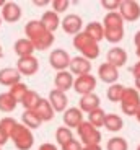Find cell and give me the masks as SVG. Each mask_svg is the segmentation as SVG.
Returning a JSON list of instances; mask_svg holds the SVG:
<instances>
[{"mask_svg": "<svg viewBox=\"0 0 140 150\" xmlns=\"http://www.w3.org/2000/svg\"><path fill=\"white\" fill-rule=\"evenodd\" d=\"M26 39L33 44L34 51H46L54 44V34L42 26L39 20H31L25 26Z\"/></svg>", "mask_w": 140, "mask_h": 150, "instance_id": "obj_1", "label": "cell"}, {"mask_svg": "<svg viewBox=\"0 0 140 150\" xmlns=\"http://www.w3.org/2000/svg\"><path fill=\"white\" fill-rule=\"evenodd\" d=\"M73 47L80 52V56L85 57V59L90 60V62L93 59H98L99 52H101L98 42L93 41L90 36H87L83 31H80L78 34L73 36Z\"/></svg>", "mask_w": 140, "mask_h": 150, "instance_id": "obj_2", "label": "cell"}, {"mask_svg": "<svg viewBox=\"0 0 140 150\" xmlns=\"http://www.w3.org/2000/svg\"><path fill=\"white\" fill-rule=\"evenodd\" d=\"M10 139L13 140L15 147L18 150H30L34 145V135L28 127H25L23 124H16L15 129L11 131Z\"/></svg>", "mask_w": 140, "mask_h": 150, "instance_id": "obj_3", "label": "cell"}, {"mask_svg": "<svg viewBox=\"0 0 140 150\" xmlns=\"http://www.w3.org/2000/svg\"><path fill=\"white\" fill-rule=\"evenodd\" d=\"M77 134H78L80 140L83 142V145H99V142H101V139H103L99 129L93 127L88 121H82V122L78 124Z\"/></svg>", "mask_w": 140, "mask_h": 150, "instance_id": "obj_4", "label": "cell"}, {"mask_svg": "<svg viewBox=\"0 0 140 150\" xmlns=\"http://www.w3.org/2000/svg\"><path fill=\"white\" fill-rule=\"evenodd\" d=\"M140 106V93L135 88H124L121 96V109L127 116H135Z\"/></svg>", "mask_w": 140, "mask_h": 150, "instance_id": "obj_5", "label": "cell"}, {"mask_svg": "<svg viewBox=\"0 0 140 150\" xmlns=\"http://www.w3.org/2000/svg\"><path fill=\"white\" fill-rule=\"evenodd\" d=\"M72 88L78 95H82V96H83V95H90V93H93V90L96 88V79L91 74L80 75V77L73 79V86Z\"/></svg>", "mask_w": 140, "mask_h": 150, "instance_id": "obj_6", "label": "cell"}, {"mask_svg": "<svg viewBox=\"0 0 140 150\" xmlns=\"http://www.w3.org/2000/svg\"><path fill=\"white\" fill-rule=\"evenodd\" d=\"M119 15L124 21H137L140 18V5L134 0H124L119 4Z\"/></svg>", "mask_w": 140, "mask_h": 150, "instance_id": "obj_7", "label": "cell"}, {"mask_svg": "<svg viewBox=\"0 0 140 150\" xmlns=\"http://www.w3.org/2000/svg\"><path fill=\"white\" fill-rule=\"evenodd\" d=\"M49 64L52 69H56L57 72H62V70H67L68 64H70V56H68L67 51L64 49H54L52 52L49 54Z\"/></svg>", "mask_w": 140, "mask_h": 150, "instance_id": "obj_8", "label": "cell"}, {"mask_svg": "<svg viewBox=\"0 0 140 150\" xmlns=\"http://www.w3.org/2000/svg\"><path fill=\"white\" fill-rule=\"evenodd\" d=\"M61 26L67 34H73L75 36L83 28V20L77 13H70V15H65L64 20H61Z\"/></svg>", "mask_w": 140, "mask_h": 150, "instance_id": "obj_9", "label": "cell"}, {"mask_svg": "<svg viewBox=\"0 0 140 150\" xmlns=\"http://www.w3.org/2000/svg\"><path fill=\"white\" fill-rule=\"evenodd\" d=\"M16 70L20 72V75H34L39 70V60L34 56H28V57H21L16 60Z\"/></svg>", "mask_w": 140, "mask_h": 150, "instance_id": "obj_10", "label": "cell"}, {"mask_svg": "<svg viewBox=\"0 0 140 150\" xmlns=\"http://www.w3.org/2000/svg\"><path fill=\"white\" fill-rule=\"evenodd\" d=\"M47 101H49L51 108L54 109V112H64L65 109L68 108V98H67V95L62 93V91H59V90H56V88L51 90Z\"/></svg>", "mask_w": 140, "mask_h": 150, "instance_id": "obj_11", "label": "cell"}, {"mask_svg": "<svg viewBox=\"0 0 140 150\" xmlns=\"http://www.w3.org/2000/svg\"><path fill=\"white\" fill-rule=\"evenodd\" d=\"M0 18L5 20L7 23H16L21 18V7L15 2H5V5L2 7Z\"/></svg>", "mask_w": 140, "mask_h": 150, "instance_id": "obj_12", "label": "cell"}, {"mask_svg": "<svg viewBox=\"0 0 140 150\" xmlns=\"http://www.w3.org/2000/svg\"><path fill=\"white\" fill-rule=\"evenodd\" d=\"M98 77L101 82L108 83V85H114L119 80V69H116L113 65H109L108 62H104L98 69Z\"/></svg>", "mask_w": 140, "mask_h": 150, "instance_id": "obj_13", "label": "cell"}, {"mask_svg": "<svg viewBox=\"0 0 140 150\" xmlns=\"http://www.w3.org/2000/svg\"><path fill=\"white\" fill-rule=\"evenodd\" d=\"M68 67H70L72 75L80 77V75H87L91 72V62L87 60L85 57H82V56H77V57H70Z\"/></svg>", "mask_w": 140, "mask_h": 150, "instance_id": "obj_14", "label": "cell"}, {"mask_svg": "<svg viewBox=\"0 0 140 150\" xmlns=\"http://www.w3.org/2000/svg\"><path fill=\"white\" fill-rule=\"evenodd\" d=\"M106 62L116 69L122 67L127 62V52L122 47H111L106 54Z\"/></svg>", "mask_w": 140, "mask_h": 150, "instance_id": "obj_15", "label": "cell"}, {"mask_svg": "<svg viewBox=\"0 0 140 150\" xmlns=\"http://www.w3.org/2000/svg\"><path fill=\"white\" fill-rule=\"evenodd\" d=\"M54 85H56V90L65 93V91H68L73 86V75L68 70L57 72L56 77H54Z\"/></svg>", "mask_w": 140, "mask_h": 150, "instance_id": "obj_16", "label": "cell"}, {"mask_svg": "<svg viewBox=\"0 0 140 150\" xmlns=\"http://www.w3.org/2000/svg\"><path fill=\"white\" fill-rule=\"evenodd\" d=\"M34 112H36V116L41 119V122H49V121L54 119V116H56V112H54V109L51 108L49 101L47 100H44V98H41L38 103V106L33 109Z\"/></svg>", "mask_w": 140, "mask_h": 150, "instance_id": "obj_17", "label": "cell"}, {"mask_svg": "<svg viewBox=\"0 0 140 150\" xmlns=\"http://www.w3.org/2000/svg\"><path fill=\"white\" fill-rule=\"evenodd\" d=\"M83 121V112L78 108H67L64 111V124L67 129L78 127V124Z\"/></svg>", "mask_w": 140, "mask_h": 150, "instance_id": "obj_18", "label": "cell"}, {"mask_svg": "<svg viewBox=\"0 0 140 150\" xmlns=\"http://www.w3.org/2000/svg\"><path fill=\"white\" fill-rule=\"evenodd\" d=\"M101 25L104 30H124V20L119 11H108Z\"/></svg>", "mask_w": 140, "mask_h": 150, "instance_id": "obj_19", "label": "cell"}, {"mask_svg": "<svg viewBox=\"0 0 140 150\" xmlns=\"http://www.w3.org/2000/svg\"><path fill=\"white\" fill-rule=\"evenodd\" d=\"M21 82V75L16 69L13 67H4L0 70V85H5V86H11L15 83Z\"/></svg>", "mask_w": 140, "mask_h": 150, "instance_id": "obj_20", "label": "cell"}, {"mask_svg": "<svg viewBox=\"0 0 140 150\" xmlns=\"http://www.w3.org/2000/svg\"><path fill=\"white\" fill-rule=\"evenodd\" d=\"M99 105H101V100H99L98 95L95 93H90V95H83V96L80 98L78 101V109L82 112H91L93 109L99 108Z\"/></svg>", "mask_w": 140, "mask_h": 150, "instance_id": "obj_21", "label": "cell"}, {"mask_svg": "<svg viewBox=\"0 0 140 150\" xmlns=\"http://www.w3.org/2000/svg\"><path fill=\"white\" fill-rule=\"evenodd\" d=\"M39 23H41V25L47 31H49V33H54L57 28L61 26V18H59V15H57V13H54L52 10H47V11H44V13H42Z\"/></svg>", "mask_w": 140, "mask_h": 150, "instance_id": "obj_22", "label": "cell"}, {"mask_svg": "<svg viewBox=\"0 0 140 150\" xmlns=\"http://www.w3.org/2000/svg\"><path fill=\"white\" fill-rule=\"evenodd\" d=\"M83 33L87 34V36H90L91 39L96 41V42H99L101 39H104V28H103V25H101V23H98V21L88 23Z\"/></svg>", "mask_w": 140, "mask_h": 150, "instance_id": "obj_23", "label": "cell"}, {"mask_svg": "<svg viewBox=\"0 0 140 150\" xmlns=\"http://www.w3.org/2000/svg\"><path fill=\"white\" fill-rule=\"evenodd\" d=\"M13 47H15V54L20 57V59H21V57H28V56H34V47L26 38L18 39Z\"/></svg>", "mask_w": 140, "mask_h": 150, "instance_id": "obj_24", "label": "cell"}, {"mask_svg": "<svg viewBox=\"0 0 140 150\" xmlns=\"http://www.w3.org/2000/svg\"><path fill=\"white\" fill-rule=\"evenodd\" d=\"M103 126H104L109 132H119L124 127V121H122V117L119 116V114H113V112H111V114H106Z\"/></svg>", "mask_w": 140, "mask_h": 150, "instance_id": "obj_25", "label": "cell"}, {"mask_svg": "<svg viewBox=\"0 0 140 150\" xmlns=\"http://www.w3.org/2000/svg\"><path fill=\"white\" fill-rule=\"evenodd\" d=\"M28 90H30V88H28L26 83L18 82V83H15V85L10 86V91H8V95H10V96L16 101V105H18V103L23 101V98H25V95L28 93Z\"/></svg>", "mask_w": 140, "mask_h": 150, "instance_id": "obj_26", "label": "cell"}, {"mask_svg": "<svg viewBox=\"0 0 140 150\" xmlns=\"http://www.w3.org/2000/svg\"><path fill=\"white\" fill-rule=\"evenodd\" d=\"M104 117H106V112H104V109H103L101 106L96 108V109H93L91 112H88V122H90L93 127H96V129L103 127Z\"/></svg>", "mask_w": 140, "mask_h": 150, "instance_id": "obj_27", "label": "cell"}, {"mask_svg": "<svg viewBox=\"0 0 140 150\" xmlns=\"http://www.w3.org/2000/svg\"><path fill=\"white\" fill-rule=\"evenodd\" d=\"M39 100H41V96H39L38 91L28 90V93L25 95V98H23V101H21V105L25 106V111H33V109L38 106Z\"/></svg>", "mask_w": 140, "mask_h": 150, "instance_id": "obj_28", "label": "cell"}, {"mask_svg": "<svg viewBox=\"0 0 140 150\" xmlns=\"http://www.w3.org/2000/svg\"><path fill=\"white\" fill-rule=\"evenodd\" d=\"M21 121H23V126L25 127H28L31 131V129H38L39 126H41V119H39L38 116H36V112L34 111H25L21 116Z\"/></svg>", "mask_w": 140, "mask_h": 150, "instance_id": "obj_29", "label": "cell"}, {"mask_svg": "<svg viewBox=\"0 0 140 150\" xmlns=\"http://www.w3.org/2000/svg\"><path fill=\"white\" fill-rule=\"evenodd\" d=\"M125 86H122L121 83H114V85H109V88H108L106 91V96L109 101L113 103H117L121 101V96H122V91H124Z\"/></svg>", "mask_w": 140, "mask_h": 150, "instance_id": "obj_30", "label": "cell"}, {"mask_svg": "<svg viewBox=\"0 0 140 150\" xmlns=\"http://www.w3.org/2000/svg\"><path fill=\"white\" fill-rule=\"evenodd\" d=\"M106 149L108 150H129V144H127V140H125L124 137L116 135V137L108 140Z\"/></svg>", "mask_w": 140, "mask_h": 150, "instance_id": "obj_31", "label": "cell"}, {"mask_svg": "<svg viewBox=\"0 0 140 150\" xmlns=\"http://www.w3.org/2000/svg\"><path fill=\"white\" fill-rule=\"evenodd\" d=\"M16 108V101L8 93H0V111L2 112H11Z\"/></svg>", "mask_w": 140, "mask_h": 150, "instance_id": "obj_32", "label": "cell"}, {"mask_svg": "<svg viewBox=\"0 0 140 150\" xmlns=\"http://www.w3.org/2000/svg\"><path fill=\"white\" fill-rule=\"evenodd\" d=\"M56 139H57V144L59 145H64V144H67L68 140H72L73 139V134L70 129H67L65 126H62V127H59L56 131Z\"/></svg>", "mask_w": 140, "mask_h": 150, "instance_id": "obj_33", "label": "cell"}, {"mask_svg": "<svg viewBox=\"0 0 140 150\" xmlns=\"http://www.w3.org/2000/svg\"><path fill=\"white\" fill-rule=\"evenodd\" d=\"M104 39L111 44H117L124 39V30H104Z\"/></svg>", "mask_w": 140, "mask_h": 150, "instance_id": "obj_34", "label": "cell"}, {"mask_svg": "<svg viewBox=\"0 0 140 150\" xmlns=\"http://www.w3.org/2000/svg\"><path fill=\"white\" fill-rule=\"evenodd\" d=\"M16 124L18 122H16L13 117H4V119H0V129H2V131L8 135V139H10V134H11V131L15 129Z\"/></svg>", "mask_w": 140, "mask_h": 150, "instance_id": "obj_35", "label": "cell"}, {"mask_svg": "<svg viewBox=\"0 0 140 150\" xmlns=\"http://www.w3.org/2000/svg\"><path fill=\"white\" fill-rule=\"evenodd\" d=\"M68 5H70L68 0H54L52 2V11L57 13V15H59V13H64L68 8Z\"/></svg>", "mask_w": 140, "mask_h": 150, "instance_id": "obj_36", "label": "cell"}, {"mask_svg": "<svg viewBox=\"0 0 140 150\" xmlns=\"http://www.w3.org/2000/svg\"><path fill=\"white\" fill-rule=\"evenodd\" d=\"M119 0H103L101 2V5L104 8H106L108 11H117L119 10Z\"/></svg>", "mask_w": 140, "mask_h": 150, "instance_id": "obj_37", "label": "cell"}, {"mask_svg": "<svg viewBox=\"0 0 140 150\" xmlns=\"http://www.w3.org/2000/svg\"><path fill=\"white\" fill-rule=\"evenodd\" d=\"M62 150H82V144H80V140L72 139L62 145Z\"/></svg>", "mask_w": 140, "mask_h": 150, "instance_id": "obj_38", "label": "cell"}, {"mask_svg": "<svg viewBox=\"0 0 140 150\" xmlns=\"http://www.w3.org/2000/svg\"><path fill=\"white\" fill-rule=\"evenodd\" d=\"M130 72H132V75L135 77V79H140V60L137 62V64H134V65H132Z\"/></svg>", "mask_w": 140, "mask_h": 150, "instance_id": "obj_39", "label": "cell"}, {"mask_svg": "<svg viewBox=\"0 0 140 150\" xmlns=\"http://www.w3.org/2000/svg\"><path fill=\"white\" fill-rule=\"evenodd\" d=\"M38 150H57V145H54V144H49V142H46V144H41Z\"/></svg>", "mask_w": 140, "mask_h": 150, "instance_id": "obj_40", "label": "cell"}, {"mask_svg": "<svg viewBox=\"0 0 140 150\" xmlns=\"http://www.w3.org/2000/svg\"><path fill=\"white\" fill-rule=\"evenodd\" d=\"M7 142H8V135L5 134V132L2 131V129H0V147H2V145H5Z\"/></svg>", "mask_w": 140, "mask_h": 150, "instance_id": "obj_41", "label": "cell"}, {"mask_svg": "<svg viewBox=\"0 0 140 150\" xmlns=\"http://www.w3.org/2000/svg\"><path fill=\"white\" fill-rule=\"evenodd\" d=\"M82 150H103L101 145H83Z\"/></svg>", "mask_w": 140, "mask_h": 150, "instance_id": "obj_42", "label": "cell"}, {"mask_svg": "<svg viewBox=\"0 0 140 150\" xmlns=\"http://www.w3.org/2000/svg\"><path fill=\"white\" fill-rule=\"evenodd\" d=\"M134 44H135L137 47H140V31H137L135 36H134Z\"/></svg>", "mask_w": 140, "mask_h": 150, "instance_id": "obj_43", "label": "cell"}, {"mask_svg": "<svg viewBox=\"0 0 140 150\" xmlns=\"http://www.w3.org/2000/svg\"><path fill=\"white\" fill-rule=\"evenodd\" d=\"M135 86H137L135 90H137V91H139V93H140V79H135Z\"/></svg>", "mask_w": 140, "mask_h": 150, "instance_id": "obj_44", "label": "cell"}, {"mask_svg": "<svg viewBox=\"0 0 140 150\" xmlns=\"http://www.w3.org/2000/svg\"><path fill=\"white\" fill-rule=\"evenodd\" d=\"M135 117H137V121L140 122V106H139V109H137V112H135Z\"/></svg>", "mask_w": 140, "mask_h": 150, "instance_id": "obj_45", "label": "cell"}, {"mask_svg": "<svg viewBox=\"0 0 140 150\" xmlns=\"http://www.w3.org/2000/svg\"><path fill=\"white\" fill-rule=\"evenodd\" d=\"M34 4H36V5H39V7H44V5L47 4V2L44 0V2H34Z\"/></svg>", "mask_w": 140, "mask_h": 150, "instance_id": "obj_46", "label": "cell"}, {"mask_svg": "<svg viewBox=\"0 0 140 150\" xmlns=\"http://www.w3.org/2000/svg\"><path fill=\"white\" fill-rule=\"evenodd\" d=\"M135 54H137V57L140 59V47H137V51H135Z\"/></svg>", "mask_w": 140, "mask_h": 150, "instance_id": "obj_47", "label": "cell"}, {"mask_svg": "<svg viewBox=\"0 0 140 150\" xmlns=\"http://www.w3.org/2000/svg\"><path fill=\"white\" fill-rule=\"evenodd\" d=\"M4 5H5V2H4V0H0V8L4 7Z\"/></svg>", "mask_w": 140, "mask_h": 150, "instance_id": "obj_48", "label": "cell"}, {"mask_svg": "<svg viewBox=\"0 0 140 150\" xmlns=\"http://www.w3.org/2000/svg\"><path fill=\"white\" fill-rule=\"evenodd\" d=\"M0 57H2V46H0Z\"/></svg>", "mask_w": 140, "mask_h": 150, "instance_id": "obj_49", "label": "cell"}, {"mask_svg": "<svg viewBox=\"0 0 140 150\" xmlns=\"http://www.w3.org/2000/svg\"><path fill=\"white\" fill-rule=\"evenodd\" d=\"M0 26H2V18H0Z\"/></svg>", "mask_w": 140, "mask_h": 150, "instance_id": "obj_50", "label": "cell"}, {"mask_svg": "<svg viewBox=\"0 0 140 150\" xmlns=\"http://www.w3.org/2000/svg\"><path fill=\"white\" fill-rule=\"evenodd\" d=\"M137 150H140V145H139V147H137Z\"/></svg>", "mask_w": 140, "mask_h": 150, "instance_id": "obj_51", "label": "cell"}, {"mask_svg": "<svg viewBox=\"0 0 140 150\" xmlns=\"http://www.w3.org/2000/svg\"><path fill=\"white\" fill-rule=\"evenodd\" d=\"M0 150H2V147H0Z\"/></svg>", "mask_w": 140, "mask_h": 150, "instance_id": "obj_52", "label": "cell"}]
</instances>
